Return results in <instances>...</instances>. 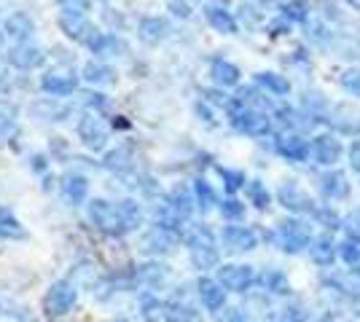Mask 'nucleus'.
Here are the masks:
<instances>
[{"label": "nucleus", "mask_w": 360, "mask_h": 322, "mask_svg": "<svg viewBox=\"0 0 360 322\" xmlns=\"http://www.w3.org/2000/svg\"><path fill=\"white\" fill-rule=\"evenodd\" d=\"M333 126L342 135H360V110L352 105H339L333 110Z\"/></svg>", "instance_id": "a211bd4d"}, {"label": "nucleus", "mask_w": 360, "mask_h": 322, "mask_svg": "<svg viewBox=\"0 0 360 322\" xmlns=\"http://www.w3.org/2000/svg\"><path fill=\"white\" fill-rule=\"evenodd\" d=\"M194 191H196V199H199V207H202V210H212V207L218 204V196H215V191H212V188L205 183V180H196Z\"/></svg>", "instance_id": "c9c22d12"}, {"label": "nucleus", "mask_w": 360, "mask_h": 322, "mask_svg": "<svg viewBox=\"0 0 360 322\" xmlns=\"http://www.w3.org/2000/svg\"><path fill=\"white\" fill-rule=\"evenodd\" d=\"M339 83H342V89L345 92H349L352 97H360V70H347V73H342V78H339Z\"/></svg>", "instance_id": "a19ab883"}, {"label": "nucleus", "mask_w": 360, "mask_h": 322, "mask_svg": "<svg viewBox=\"0 0 360 322\" xmlns=\"http://www.w3.org/2000/svg\"><path fill=\"white\" fill-rule=\"evenodd\" d=\"M274 242L283 247L288 255H299L304 247H309L312 239H309L307 223L288 217V220H280V226H277V231H274Z\"/></svg>", "instance_id": "f03ea898"}, {"label": "nucleus", "mask_w": 360, "mask_h": 322, "mask_svg": "<svg viewBox=\"0 0 360 322\" xmlns=\"http://www.w3.org/2000/svg\"><path fill=\"white\" fill-rule=\"evenodd\" d=\"M339 255H342V261L349 263V266H358L360 263V242H352V239H347L339 245Z\"/></svg>", "instance_id": "58836bf2"}, {"label": "nucleus", "mask_w": 360, "mask_h": 322, "mask_svg": "<svg viewBox=\"0 0 360 322\" xmlns=\"http://www.w3.org/2000/svg\"><path fill=\"white\" fill-rule=\"evenodd\" d=\"M137 35H140V41L156 46V43H162L167 35H169V22L162 19V16H146L140 22V27H137Z\"/></svg>", "instance_id": "2eb2a0df"}, {"label": "nucleus", "mask_w": 360, "mask_h": 322, "mask_svg": "<svg viewBox=\"0 0 360 322\" xmlns=\"http://www.w3.org/2000/svg\"><path fill=\"white\" fill-rule=\"evenodd\" d=\"M320 194L330 201L347 199V196H349V183H347L345 172H339V169L326 172V175L320 177Z\"/></svg>", "instance_id": "f8f14e48"}, {"label": "nucleus", "mask_w": 360, "mask_h": 322, "mask_svg": "<svg viewBox=\"0 0 360 322\" xmlns=\"http://www.w3.org/2000/svg\"><path fill=\"white\" fill-rule=\"evenodd\" d=\"M105 167L113 169V172H119V175H127L129 172V151L127 148H119V151H113V154L105 156Z\"/></svg>", "instance_id": "f704fd0d"}, {"label": "nucleus", "mask_w": 360, "mask_h": 322, "mask_svg": "<svg viewBox=\"0 0 360 322\" xmlns=\"http://www.w3.org/2000/svg\"><path fill=\"white\" fill-rule=\"evenodd\" d=\"M60 30L75 41V43H89L91 35H94V27H91V22L86 19V14H81V11H70V8H62L60 14Z\"/></svg>", "instance_id": "20e7f679"}, {"label": "nucleus", "mask_w": 360, "mask_h": 322, "mask_svg": "<svg viewBox=\"0 0 360 322\" xmlns=\"http://www.w3.org/2000/svg\"><path fill=\"white\" fill-rule=\"evenodd\" d=\"M253 279L255 276L250 266H224V269H218V282L224 285L226 290L245 293L253 285Z\"/></svg>", "instance_id": "6e6552de"}, {"label": "nucleus", "mask_w": 360, "mask_h": 322, "mask_svg": "<svg viewBox=\"0 0 360 322\" xmlns=\"http://www.w3.org/2000/svg\"><path fill=\"white\" fill-rule=\"evenodd\" d=\"M199 298L207 311H221L226 304V288L215 279H199Z\"/></svg>", "instance_id": "dca6fc26"}, {"label": "nucleus", "mask_w": 360, "mask_h": 322, "mask_svg": "<svg viewBox=\"0 0 360 322\" xmlns=\"http://www.w3.org/2000/svg\"><path fill=\"white\" fill-rule=\"evenodd\" d=\"M14 107L11 105H0V137H8L16 129V119H14Z\"/></svg>", "instance_id": "4c0bfd02"}, {"label": "nucleus", "mask_w": 360, "mask_h": 322, "mask_svg": "<svg viewBox=\"0 0 360 322\" xmlns=\"http://www.w3.org/2000/svg\"><path fill=\"white\" fill-rule=\"evenodd\" d=\"M191 204H194V201H191V194H188V191H183V188L172 191V196H169V207H172L180 217H188V215H191V210H194Z\"/></svg>", "instance_id": "473e14b6"}, {"label": "nucleus", "mask_w": 360, "mask_h": 322, "mask_svg": "<svg viewBox=\"0 0 360 322\" xmlns=\"http://www.w3.org/2000/svg\"><path fill=\"white\" fill-rule=\"evenodd\" d=\"M342 154H345V148H342V142L333 135H317L312 140V159H315L317 164H323V167L336 164L342 159Z\"/></svg>", "instance_id": "0eeeda50"}, {"label": "nucleus", "mask_w": 360, "mask_h": 322, "mask_svg": "<svg viewBox=\"0 0 360 322\" xmlns=\"http://www.w3.org/2000/svg\"><path fill=\"white\" fill-rule=\"evenodd\" d=\"M349 164H352L355 172H360V140L349 148Z\"/></svg>", "instance_id": "8fccbe9b"}, {"label": "nucleus", "mask_w": 360, "mask_h": 322, "mask_svg": "<svg viewBox=\"0 0 360 322\" xmlns=\"http://www.w3.org/2000/svg\"><path fill=\"white\" fill-rule=\"evenodd\" d=\"M32 30H35L32 19L27 14H22V11H16V14H11L6 22H3V32H6V38L19 41V43H25V41L32 35Z\"/></svg>", "instance_id": "f3484780"}, {"label": "nucleus", "mask_w": 360, "mask_h": 322, "mask_svg": "<svg viewBox=\"0 0 360 322\" xmlns=\"http://www.w3.org/2000/svg\"><path fill=\"white\" fill-rule=\"evenodd\" d=\"M0 81H3V73H0Z\"/></svg>", "instance_id": "13d9d810"}, {"label": "nucleus", "mask_w": 360, "mask_h": 322, "mask_svg": "<svg viewBox=\"0 0 360 322\" xmlns=\"http://www.w3.org/2000/svg\"><path fill=\"white\" fill-rule=\"evenodd\" d=\"M210 76L218 86L229 89V86H237V83H240V67L231 65V62H226V60H215L210 67Z\"/></svg>", "instance_id": "aec40b11"}, {"label": "nucleus", "mask_w": 360, "mask_h": 322, "mask_svg": "<svg viewBox=\"0 0 360 322\" xmlns=\"http://www.w3.org/2000/svg\"><path fill=\"white\" fill-rule=\"evenodd\" d=\"M345 3L349 6V8H358V11H360V0H345Z\"/></svg>", "instance_id": "864d4df0"}, {"label": "nucleus", "mask_w": 360, "mask_h": 322, "mask_svg": "<svg viewBox=\"0 0 360 322\" xmlns=\"http://www.w3.org/2000/svg\"><path fill=\"white\" fill-rule=\"evenodd\" d=\"M248 199H250V204L258 207V210H266L271 204L269 191H266V185L261 183V180H250V183H248Z\"/></svg>", "instance_id": "7c9ffc66"}, {"label": "nucleus", "mask_w": 360, "mask_h": 322, "mask_svg": "<svg viewBox=\"0 0 360 322\" xmlns=\"http://www.w3.org/2000/svg\"><path fill=\"white\" fill-rule=\"evenodd\" d=\"M255 83L261 86V89H266L269 94L274 97H285L290 92V83H288L283 76H277V73H258L255 76Z\"/></svg>", "instance_id": "a878e982"}, {"label": "nucleus", "mask_w": 360, "mask_h": 322, "mask_svg": "<svg viewBox=\"0 0 360 322\" xmlns=\"http://www.w3.org/2000/svg\"><path fill=\"white\" fill-rule=\"evenodd\" d=\"M89 217H91V223H94V226H100V229L108 231V234H124V231H129L127 229V223H124V217H121L119 204L91 201Z\"/></svg>", "instance_id": "7ed1b4c3"}, {"label": "nucleus", "mask_w": 360, "mask_h": 322, "mask_svg": "<svg viewBox=\"0 0 360 322\" xmlns=\"http://www.w3.org/2000/svg\"><path fill=\"white\" fill-rule=\"evenodd\" d=\"M221 172V177H224V183H226V191L229 194H234V191H240L242 185H245V175L242 172H237V169H218Z\"/></svg>", "instance_id": "ea45409f"}, {"label": "nucleus", "mask_w": 360, "mask_h": 322, "mask_svg": "<svg viewBox=\"0 0 360 322\" xmlns=\"http://www.w3.org/2000/svg\"><path fill=\"white\" fill-rule=\"evenodd\" d=\"M143 279H148L150 285H156V282H162L167 276L165 266H156V263H150V266H143V271H140Z\"/></svg>", "instance_id": "a18cd8bd"}, {"label": "nucleus", "mask_w": 360, "mask_h": 322, "mask_svg": "<svg viewBox=\"0 0 360 322\" xmlns=\"http://www.w3.org/2000/svg\"><path fill=\"white\" fill-rule=\"evenodd\" d=\"M3 41H6V32H0V48H3Z\"/></svg>", "instance_id": "6e6d98bb"}, {"label": "nucleus", "mask_w": 360, "mask_h": 322, "mask_svg": "<svg viewBox=\"0 0 360 322\" xmlns=\"http://www.w3.org/2000/svg\"><path fill=\"white\" fill-rule=\"evenodd\" d=\"M78 137L84 140V145L91 148V151H100V148H105V140H108V132L103 121L97 119V116H84L81 121H78Z\"/></svg>", "instance_id": "1a4fd4ad"}, {"label": "nucleus", "mask_w": 360, "mask_h": 322, "mask_svg": "<svg viewBox=\"0 0 360 322\" xmlns=\"http://www.w3.org/2000/svg\"><path fill=\"white\" fill-rule=\"evenodd\" d=\"M277 151L285 156L288 161H307L312 156V145L301 135H283L277 140Z\"/></svg>", "instance_id": "ddd939ff"}, {"label": "nucleus", "mask_w": 360, "mask_h": 322, "mask_svg": "<svg viewBox=\"0 0 360 322\" xmlns=\"http://www.w3.org/2000/svg\"><path fill=\"white\" fill-rule=\"evenodd\" d=\"M355 276H358V279H360V263H358V269H355Z\"/></svg>", "instance_id": "4d7b16f0"}, {"label": "nucleus", "mask_w": 360, "mask_h": 322, "mask_svg": "<svg viewBox=\"0 0 360 322\" xmlns=\"http://www.w3.org/2000/svg\"><path fill=\"white\" fill-rule=\"evenodd\" d=\"M143 317L146 320H159V317H167V307L159 304L156 298H143Z\"/></svg>", "instance_id": "79ce46f5"}, {"label": "nucleus", "mask_w": 360, "mask_h": 322, "mask_svg": "<svg viewBox=\"0 0 360 322\" xmlns=\"http://www.w3.org/2000/svg\"><path fill=\"white\" fill-rule=\"evenodd\" d=\"M86 46L97 57H121V54H127V43L121 41L119 35H113V32H94Z\"/></svg>", "instance_id": "9b49d317"}, {"label": "nucleus", "mask_w": 360, "mask_h": 322, "mask_svg": "<svg viewBox=\"0 0 360 322\" xmlns=\"http://www.w3.org/2000/svg\"><path fill=\"white\" fill-rule=\"evenodd\" d=\"M205 16H207L210 27H215L218 32H224V35H234L237 32V19L229 14V8H224V6H207Z\"/></svg>", "instance_id": "6ab92c4d"}, {"label": "nucleus", "mask_w": 360, "mask_h": 322, "mask_svg": "<svg viewBox=\"0 0 360 322\" xmlns=\"http://www.w3.org/2000/svg\"><path fill=\"white\" fill-rule=\"evenodd\" d=\"M86 191H89V185L84 177H78V175H70V177H65V196L78 204V201L86 199Z\"/></svg>", "instance_id": "c756f323"}, {"label": "nucleus", "mask_w": 360, "mask_h": 322, "mask_svg": "<svg viewBox=\"0 0 360 322\" xmlns=\"http://www.w3.org/2000/svg\"><path fill=\"white\" fill-rule=\"evenodd\" d=\"M221 213H224V217H229V220H237V217L245 215V204H240L237 199H229L221 204Z\"/></svg>", "instance_id": "49530a36"}, {"label": "nucleus", "mask_w": 360, "mask_h": 322, "mask_svg": "<svg viewBox=\"0 0 360 322\" xmlns=\"http://www.w3.org/2000/svg\"><path fill=\"white\" fill-rule=\"evenodd\" d=\"M312 215H315L317 223H323L326 229H336V226H339V217H336V213H333V210H328V207H317Z\"/></svg>", "instance_id": "c03bdc74"}, {"label": "nucleus", "mask_w": 360, "mask_h": 322, "mask_svg": "<svg viewBox=\"0 0 360 322\" xmlns=\"http://www.w3.org/2000/svg\"><path fill=\"white\" fill-rule=\"evenodd\" d=\"M6 60H8V65L19 67V70H35V67H41V65H44L46 54L35 46V43H27V41H25V43H19V46L8 48Z\"/></svg>", "instance_id": "423d86ee"}, {"label": "nucleus", "mask_w": 360, "mask_h": 322, "mask_svg": "<svg viewBox=\"0 0 360 322\" xmlns=\"http://www.w3.org/2000/svg\"><path fill=\"white\" fill-rule=\"evenodd\" d=\"M60 3V8H70V11H81V14H86L91 8L89 0H57Z\"/></svg>", "instance_id": "09e8293b"}, {"label": "nucleus", "mask_w": 360, "mask_h": 322, "mask_svg": "<svg viewBox=\"0 0 360 322\" xmlns=\"http://www.w3.org/2000/svg\"><path fill=\"white\" fill-rule=\"evenodd\" d=\"M280 11H283V19H288V22L304 25L309 19V14H312V6L307 0H288V3L280 6Z\"/></svg>", "instance_id": "393cba45"}, {"label": "nucleus", "mask_w": 360, "mask_h": 322, "mask_svg": "<svg viewBox=\"0 0 360 322\" xmlns=\"http://www.w3.org/2000/svg\"><path fill=\"white\" fill-rule=\"evenodd\" d=\"M218 322H253L242 309L237 307H229V309H221L218 311Z\"/></svg>", "instance_id": "37998d69"}, {"label": "nucleus", "mask_w": 360, "mask_h": 322, "mask_svg": "<svg viewBox=\"0 0 360 322\" xmlns=\"http://www.w3.org/2000/svg\"><path fill=\"white\" fill-rule=\"evenodd\" d=\"M119 210H121V217H124V223H127V229L132 231L140 223V207H137L135 201H121L119 204Z\"/></svg>", "instance_id": "e433bc0d"}, {"label": "nucleus", "mask_w": 360, "mask_h": 322, "mask_svg": "<svg viewBox=\"0 0 360 322\" xmlns=\"http://www.w3.org/2000/svg\"><path fill=\"white\" fill-rule=\"evenodd\" d=\"M86 97V105H91V107H103L105 105V100H103V94H84Z\"/></svg>", "instance_id": "603ef678"}, {"label": "nucleus", "mask_w": 360, "mask_h": 322, "mask_svg": "<svg viewBox=\"0 0 360 322\" xmlns=\"http://www.w3.org/2000/svg\"><path fill=\"white\" fill-rule=\"evenodd\" d=\"M226 110H229V121L234 129H240L242 135H250V137H266L271 132V119L258 110V107H248L242 105L240 100H229L226 102Z\"/></svg>", "instance_id": "f257e3e1"}, {"label": "nucleus", "mask_w": 360, "mask_h": 322, "mask_svg": "<svg viewBox=\"0 0 360 322\" xmlns=\"http://www.w3.org/2000/svg\"><path fill=\"white\" fill-rule=\"evenodd\" d=\"M277 199H280V204L285 207V210H290V213H315V199L301 188L299 183H283L280 185V191H277Z\"/></svg>", "instance_id": "39448f33"}, {"label": "nucleus", "mask_w": 360, "mask_h": 322, "mask_svg": "<svg viewBox=\"0 0 360 322\" xmlns=\"http://www.w3.org/2000/svg\"><path fill=\"white\" fill-rule=\"evenodd\" d=\"M35 113H38L41 119H54V121H62V119L68 116V105H60V102H54V97H51V100H44V102H38V105H35Z\"/></svg>", "instance_id": "2f4dec72"}, {"label": "nucleus", "mask_w": 360, "mask_h": 322, "mask_svg": "<svg viewBox=\"0 0 360 322\" xmlns=\"http://www.w3.org/2000/svg\"><path fill=\"white\" fill-rule=\"evenodd\" d=\"M41 86L51 97H65V94H70L75 89V78L68 76V73H49V76H44Z\"/></svg>", "instance_id": "412c9836"}, {"label": "nucleus", "mask_w": 360, "mask_h": 322, "mask_svg": "<svg viewBox=\"0 0 360 322\" xmlns=\"http://www.w3.org/2000/svg\"><path fill=\"white\" fill-rule=\"evenodd\" d=\"M167 322H202V314L196 311L191 304H183V301H172L167 304Z\"/></svg>", "instance_id": "b1692460"}, {"label": "nucleus", "mask_w": 360, "mask_h": 322, "mask_svg": "<svg viewBox=\"0 0 360 322\" xmlns=\"http://www.w3.org/2000/svg\"><path fill=\"white\" fill-rule=\"evenodd\" d=\"M345 234L347 239H352V242H360V217L355 215H349L345 220Z\"/></svg>", "instance_id": "de8ad7c7"}, {"label": "nucleus", "mask_w": 360, "mask_h": 322, "mask_svg": "<svg viewBox=\"0 0 360 322\" xmlns=\"http://www.w3.org/2000/svg\"><path fill=\"white\" fill-rule=\"evenodd\" d=\"M46 304H49V311H51V314H65V311L75 304V288L70 282H57V285H51Z\"/></svg>", "instance_id": "4468645a"}, {"label": "nucleus", "mask_w": 360, "mask_h": 322, "mask_svg": "<svg viewBox=\"0 0 360 322\" xmlns=\"http://www.w3.org/2000/svg\"><path fill=\"white\" fill-rule=\"evenodd\" d=\"M261 285H264V290L274 293V295H288V293H290L288 276L283 274V271H277V269L264 271V274H261Z\"/></svg>", "instance_id": "bb28decb"}, {"label": "nucleus", "mask_w": 360, "mask_h": 322, "mask_svg": "<svg viewBox=\"0 0 360 322\" xmlns=\"http://www.w3.org/2000/svg\"><path fill=\"white\" fill-rule=\"evenodd\" d=\"M224 245L231 253H248L258 247V236L253 229H245V226H226L224 229Z\"/></svg>", "instance_id": "9d476101"}, {"label": "nucleus", "mask_w": 360, "mask_h": 322, "mask_svg": "<svg viewBox=\"0 0 360 322\" xmlns=\"http://www.w3.org/2000/svg\"><path fill=\"white\" fill-rule=\"evenodd\" d=\"M143 247H146L148 253H167V250L172 247V231L162 229V226L150 229L148 234H146V239H143Z\"/></svg>", "instance_id": "5701e85b"}, {"label": "nucleus", "mask_w": 360, "mask_h": 322, "mask_svg": "<svg viewBox=\"0 0 360 322\" xmlns=\"http://www.w3.org/2000/svg\"><path fill=\"white\" fill-rule=\"evenodd\" d=\"M280 322H301V317H285V320H280Z\"/></svg>", "instance_id": "5fc2aeb1"}, {"label": "nucleus", "mask_w": 360, "mask_h": 322, "mask_svg": "<svg viewBox=\"0 0 360 322\" xmlns=\"http://www.w3.org/2000/svg\"><path fill=\"white\" fill-rule=\"evenodd\" d=\"M191 261H194L196 269H212V266H218V247L194 245L191 247Z\"/></svg>", "instance_id": "cd10ccee"}, {"label": "nucleus", "mask_w": 360, "mask_h": 322, "mask_svg": "<svg viewBox=\"0 0 360 322\" xmlns=\"http://www.w3.org/2000/svg\"><path fill=\"white\" fill-rule=\"evenodd\" d=\"M309 255L317 266H330L336 261V245L330 236H317L315 242H309Z\"/></svg>", "instance_id": "4be33fe9"}, {"label": "nucleus", "mask_w": 360, "mask_h": 322, "mask_svg": "<svg viewBox=\"0 0 360 322\" xmlns=\"http://www.w3.org/2000/svg\"><path fill=\"white\" fill-rule=\"evenodd\" d=\"M172 11H175L178 16L191 14V8H188V3H186V0H172Z\"/></svg>", "instance_id": "3c124183"}, {"label": "nucleus", "mask_w": 360, "mask_h": 322, "mask_svg": "<svg viewBox=\"0 0 360 322\" xmlns=\"http://www.w3.org/2000/svg\"><path fill=\"white\" fill-rule=\"evenodd\" d=\"M113 76H116V73H113L108 65H103V62H89V65L84 67V78H86L89 83H110Z\"/></svg>", "instance_id": "c85d7f7f"}, {"label": "nucleus", "mask_w": 360, "mask_h": 322, "mask_svg": "<svg viewBox=\"0 0 360 322\" xmlns=\"http://www.w3.org/2000/svg\"><path fill=\"white\" fill-rule=\"evenodd\" d=\"M0 234L8 236V239H22L25 236V229L16 223V217L6 210H0Z\"/></svg>", "instance_id": "72a5a7b5"}]
</instances>
